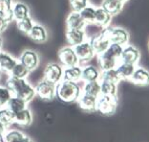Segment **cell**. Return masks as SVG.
<instances>
[{
    "instance_id": "6da1fadb",
    "label": "cell",
    "mask_w": 149,
    "mask_h": 142,
    "mask_svg": "<svg viewBox=\"0 0 149 142\" xmlns=\"http://www.w3.org/2000/svg\"><path fill=\"white\" fill-rule=\"evenodd\" d=\"M5 86L11 91L12 96L22 99L26 103H29L36 96L35 89L25 79L11 76L7 80Z\"/></svg>"
},
{
    "instance_id": "7a4b0ae2",
    "label": "cell",
    "mask_w": 149,
    "mask_h": 142,
    "mask_svg": "<svg viewBox=\"0 0 149 142\" xmlns=\"http://www.w3.org/2000/svg\"><path fill=\"white\" fill-rule=\"evenodd\" d=\"M81 93L82 91L77 83L62 79L58 84H56V96L64 103L76 102Z\"/></svg>"
},
{
    "instance_id": "3957f363",
    "label": "cell",
    "mask_w": 149,
    "mask_h": 142,
    "mask_svg": "<svg viewBox=\"0 0 149 142\" xmlns=\"http://www.w3.org/2000/svg\"><path fill=\"white\" fill-rule=\"evenodd\" d=\"M110 30H111V27L109 26L104 27L103 30L99 35L88 40L97 56L100 55V54H102L103 52H105L108 47H109V45L111 44L110 38H109Z\"/></svg>"
},
{
    "instance_id": "277c9868",
    "label": "cell",
    "mask_w": 149,
    "mask_h": 142,
    "mask_svg": "<svg viewBox=\"0 0 149 142\" xmlns=\"http://www.w3.org/2000/svg\"><path fill=\"white\" fill-rule=\"evenodd\" d=\"M118 97H111L106 95H100L97 98L96 111L102 115L111 116L117 111Z\"/></svg>"
},
{
    "instance_id": "5b68a950",
    "label": "cell",
    "mask_w": 149,
    "mask_h": 142,
    "mask_svg": "<svg viewBox=\"0 0 149 142\" xmlns=\"http://www.w3.org/2000/svg\"><path fill=\"white\" fill-rule=\"evenodd\" d=\"M43 80L54 84H57L63 79V68L57 63H48L44 68Z\"/></svg>"
},
{
    "instance_id": "8992f818",
    "label": "cell",
    "mask_w": 149,
    "mask_h": 142,
    "mask_svg": "<svg viewBox=\"0 0 149 142\" xmlns=\"http://www.w3.org/2000/svg\"><path fill=\"white\" fill-rule=\"evenodd\" d=\"M36 95L44 101H52L56 97V84L43 80L35 87Z\"/></svg>"
},
{
    "instance_id": "52a82bcc",
    "label": "cell",
    "mask_w": 149,
    "mask_h": 142,
    "mask_svg": "<svg viewBox=\"0 0 149 142\" xmlns=\"http://www.w3.org/2000/svg\"><path fill=\"white\" fill-rule=\"evenodd\" d=\"M57 58L65 67L77 65L79 63L72 46L62 47L61 49H59L58 53H57Z\"/></svg>"
},
{
    "instance_id": "ba28073f",
    "label": "cell",
    "mask_w": 149,
    "mask_h": 142,
    "mask_svg": "<svg viewBox=\"0 0 149 142\" xmlns=\"http://www.w3.org/2000/svg\"><path fill=\"white\" fill-rule=\"evenodd\" d=\"M74 51L76 53V55L79 59V63H86L89 62L90 60H92L94 58V56L96 55L94 52V50L91 46L90 42L88 41H83L82 43H80L79 45H76L73 47Z\"/></svg>"
},
{
    "instance_id": "9c48e42d",
    "label": "cell",
    "mask_w": 149,
    "mask_h": 142,
    "mask_svg": "<svg viewBox=\"0 0 149 142\" xmlns=\"http://www.w3.org/2000/svg\"><path fill=\"white\" fill-rule=\"evenodd\" d=\"M140 59H141V53L140 50L137 47L128 44L123 46V52H121L120 58V63H127L137 65Z\"/></svg>"
},
{
    "instance_id": "30bf717a",
    "label": "cell",
    "mask_w": 149,
    "mask_h": 142,
    "mask_svg": "<svg viewBox=\"0 0 149 142\" xmlns=\"http://www.w3.org/2000/svg\"><path fill=\"white\" fill-rule=\"evenodd\" d=\"M110 41L111 43H116L121 46H125L129 41V33L120 27H115L110 30Z\"/></svg>"
},
{
    "instance_id": "8fae6325",
    "label": "cell",
    "mask_w": 149,
    "mask_h": 142,
    "mask_svg": "<svg viewBox=\"0 0 149 142\" xmlns=\"http://www.w3.org/2000/svg\"><path fill=\"white\" fill-rule=\"evenodd\" d=\"M129 81L139 86H149V71L143 67L137 66Z\"/></svg>"
},
{
    "instance_id": "7c38bea8",
    "label": "cell",
    "mask_w": 149,
    "mask_h": 142,
    "mask_svg": "<svg viewBox=\"0 0 149 142\" xmlns=\"http://www.w3.org/2000/svg\"><path fill=\"white\" fill-rule=\"evenodd\" d=\"M38 60H39L37 54L33 51H31V50H26L19 57V63L25 65L30 71L36 68L38 65Z\"/></svg>"
},
{
    "instance_id": "4fadbf2b",
    "label": "cell",
    "mask_w": 149,
    "mask_h": 142,
    "mask_svg": "<svg viewBox=\"0 0 149 142\" xmlns=\"http://www.w3.org/2000/svg\"><path fill=\"white\" fill-rule=\"evenodd\" d=\"M66 39L70 46H76L86 40V36L83 30L79 29H67Z\"/></svg>"
},
{
    "instance_id": "5bb4252c",
    "label": "cell",
    "mask_w": 149,
    "mask_h": 142,
    "mask_svg": "<svg viewBox=\"0 0 149 142\" xmlns=\"http://www.w3.org/2000/svg\"><path fill=\"white\" fill-rule=\"evenodd\" d=\"M79 108L84 111L87 112H93L96 111V106H97V98L87 95V94L81 93L79 98L77 99Z\"/></svg>"
},
{
    "instance_id": "9a60e30c",
    "label": "cell",
    "mask_w": 149,
    "mask_h": 142,
    "mask_svg": "<svg viewBox=\"0 0 149 142\" xmlns=\"http://www.w3.org/2000/svg\"><path fill=\"white\" fill-rule=\"evenodd\" d=\"M97 63H99V66L101 71L103 70H109L116 68L118 65L120 60L111 57L105 52H103L100 55H97Z\"/></svg>"
},
{
    "instance_id": "2e32d148",
    "label": "cell",
    "mask_w": 149,
    "mask_h": 142,
    "mask_svg": "<svg viewBox=\"0 0 149 142\" xmlns=\"http://www.w3.org/2000/svg\"><path fill=\"white\" fill-rule=\"evenodd\" d=\"M66 24H67V29L83 30L84 27L86 25V23L82 19V18H81L79 12L73 11L68 16H67Z\"/></svg>"
},
{
    "instance_id": "e0dca14e",
    "label": "cell",
    "mask_w": 149,
    "mask_h": 142,
    "mask_svg": "<svg viewBox=\"0 0 149 142\" xmlns=\"http://www.w3.org/2000/svg\"><path fill=\"white\" fill-rule=\"evenodd\" d=\"M4 142H33L28 136L16 130L6 131L3 134Z\"/></svg>"
},
{
    "instance_id": "ac0fdd59",
    "label": "cell",
    "mask_w": 149,
    "mask_h": 142,
    "mask_svg": "<svg viewBox=\"0 0 149 142\" xmlns=\"http://www.w3.org/2000/svg\"><path fill=\"white\" fill-rule=\"evenodd\" d=\"M81 71L82 68L79 66V65L65 67V69H63V80L77 83L81 80Z\"/></svg>"
},
{
    "instance_id": "d6986e66",
    "label": "cell",
    "mask_w": 149,
    "mask_h": 142,
    "mask_svg": "<svg viewBox=\"0 0 149 142\" xmlns=\"http://www.w3.org/2000/svg\"><path fill=\"white\" fill-rule=\"evenodd\" d=\"M28 36L33 41L37 43L44 42L47 39V32L45 28L38 24H35L33 26L31 31L28 33Z\"/></svg>"
},
{
    "instance_id": "ffe728a7",
    "label": "cell",
    "mask_w": 149,
    "mask_h": 142,
    "mask_svg": "<svg viewBox=\"0 0 149 142\" xmlns=\"http://www.w3.org/2000/svg\"><path fill=\"white\" fill-rule=\"evenodd\" d=\"M100 71L93 65L84 66L81 71V80L84 82H94V81H100Z\"/></svg>"
},
{
    "instance_id": "44dd1931",
    "label": "cell",
    "mask_w": 149,
    "mask_h": 142,
    "mask_svg": "<svg viewBox=\"0 0 149 142\" xmlns=\"http://www.w3.org/2000/svg\"><path fill=\"white\" fill-rule=\"evenodd\" d=\"M136 67V65H132V63H118V65L116 67V70L121 80H129L131 76L133 75Z\"/></svg>"
},
{
    "instance_id": "7402d4cb",
    "label": "cell",
    "mask_w": 149,
    "mask_h": 142,
    "mask_svg": "<svg viewBox=\"0 0 149 142\" xmlns=\"http://www.w3.org/2000/svg\"><path fill=\"white\" fill-rule=\"evenodd\" d=\"M33 122V115L29 109H24L15 114V123L21 127H28Z\"/></svg>"
},
{
    "instance_id": "603a6c76",
    "label": "cell",
    "mask_w": 149,
    "mask_h": 142,
    "mask_svg": "<svg viewBox=\"0 0 149 142\" xmlns=\"http://www.w3.org/2000/svg\"><path fill=\"white\" fill-rule=\"evenodd\" d=\"M17 60H15L11 55L5 52H0V71L10 73Z\"/></svg>"
},
{
    "instance_id": "cb8c5ba5",
    "label": "cell",
    "mask_w": 149,
    "mask_h": 142,
    "mask_svg": "<svg viewBox=\"0 0 149 142\" xmlns=\"http://www.w3.org/2000/svg\"><path fill=\"white\" fill-rule=\"evenodd\" d=\"M123 3H121L118 0H103L101 3V8H103L110 15H116L120 13L123 8Z\"/></svg>"
},
{
    "instance_id": "d4e9b609",
    "label": "cell",
    "mask_w": 149,
    "mask_h": 142,
    "mask_svg": "<svg viewBox=\"0 0 149 142\" xmlns=\"http://www.w3.org/2000/svg\"><path fill=\"white\" fill-rule=\"evenodd\" d=\"M112 20V15L107 13L103 8H96V15H95V23L101 27L109 26Z\"/></svg>"
},
{
    "instance_id": "484cf974",
    "label": "cell",
    "mask_w": 149,
    "mask_h": 142,
    "mask_svg": "<svg viewBox=\"0 0 149 142\" xmlns=\"http://www.w3.org/2000/svg\"><path fill=\"white\" fill-rule=\"evenodd\" d=\"M0 15L9 23L13 19V0H0Z\"/></svg>"
},
{
    "instance_id": "4316f807",
    "label": "cell",
    "mask_w": 149,
    "mask_h": 142,
    "mask_svg": "<svg viewBox=\"0 0 149 142\" xmlns=\"http://www.w3.org/2000/svg\"><path fill=\"white\" fill-rule=\"evenodd\" d=\"M13 124H15V113L7 108H0V125L7 130Z\"/></svg>"
},
{
    "instance_id": "83f0119b",
    "label": "cell",
    "mask_w": 149,
    "mask_h": 142,
    "mask_svg": "<svg viewBox=\"0 0 149 142\" xmlns=\"http://www.w3.org/2000/svg\"><path fill=\"white\" fill-rule=\"evenodd\" d=\"M29 13H30V10L28 8V6L25 5L24 3L17 2L13 6V18L16 21L28 18Z\"/></svg>"
},
{
    "instance_id": "f1b7e54d",
    "label": "cell",
    "mask_w": 149,
    "mask_h": 142,
    "mask_svg": "<svg viewBox=\"0 0 149 142\" xmlns=\"http://www.w3.org/2000/svg\"><path fill=\"white\" fill-rule=\"evenodd\" d=\"M6 108L9 109L13 113H17L22 110H24L27 108V103L22 99H19L17 97L12 96L9 99V101L6 104Z\"/></svg>"
},
{
    "instance_id": "f546056e",
    "label": "cell",
    "mask_w": 149,
    "mask_h": 142,
    "mask_svg": "<svg viewBox=\"0 0 149 142\" xmlns=\"http://www.w3.org/2000/svg\"><path fill=\"white\" fill-rule=\"evenodd\" d=\"M82 93L87 95L97 98L100 95V81H94V82H86L82 87Z\"/></svg>"
},
{
    "instance_id": "4dcf8cb0",
    "label": "cell",
    "mask_w": 149,
    "mask_h": 142,
    "mask_svg": "<svg viewBox=\"0 0 149 142\" xmlns=\"http://www.w3.org/2000/svg\"><path fill=\"white\" fill-rule=\"evenodd\" d=\"M100 94L111 97H118V84L106 81H100Z\"/></svg>"
},
{
    "instance_id": "1f68e13d",
    "label": "cell",
    "mask_w": 149,
    "mask_h": 142,
    "mask_svg": "<svg viewBox=\"0 0 149 142\" xmlns=\"http://www.w3.org/2000/svg\"><path fill=\"white\" fill-rule=\"evenodd\" d=\"M100 81H106V82H110V83H114L118 84L121 81V79L120 78V76H118L116 68H114V69L101 71L100 76Z\"/></svg>"
},
{
    "instance_id": "d6a6232c",
    "label": "cell",
    "mask_w": 149,
    "mask_h": 142,
    "mask_svg": "<svg viewBox=\"0 0 149 142\" xmlns=\"http://www.w3.org/2000/svg\"><path fill=\"white\" fill-rule=\"evenodd\" d=\"M81 18L85 21L86 24L89 23H95V15H96V8L93 6H86L79 12Z\"/></svg>"
},
{
    "instance_id": "836d02e7",
    "label": "cell",
    "mask_w": 149,
    "mask_h": 142,
    "mask_svg": "<svg viewBox=\"0 0 149 142\" xmlns=\"http://www.w3.org/2000/svg\"><path fill=\"white\" fill-rule=\"evenodd\" d=\"M30 70L27 68L25 65H23L21 63H16V65L13 66V68L10 72V75L12 77L15 78H21V79H25V78L29 75Z\"/></svg>"
},
{
    "instance_id": "e575fe53",
    "label": "cell",
    "mask_w": 149,
    "mask_h": 142,
    "mask_svg": "<svg viewBox=\"0 0 149 142\" xmlns=\"http://www.w3.org/2000/svg\"><path fill=\"white\" fill-rule=\"evenodd\" d=\"M103 28L104 27L97 25V23H89V24L85 25L83 31L85 33L86 39H88V40H89L90 39H92L94 37L99 35V34L103 30Z\"/></svg>"
},
{
    "instance_id": "d590c367",
    "label": "cell",
    "mask_w": 149,
    "mask_h": 142,
    "mask_svg": "<svg viewBox=\"0 0 149 142\" xmlns=\"http://www.w3.org/2000/svg\"><path fill=\"white\" fill-rule=\"evenodd\" d=\"M33 25L35 24H33V22L32 21V19L30 16L17 21V28L19 29V31H21L22 33H25L27 35H28V33L31 31V29L33 28Z\"/></svg>"
},
{
    "instance_id": "8d00e7d4",
    "label": "cell",
    "mask_w": 149,
    "mask_h": 142,
    "mask_svg": "<svg viewBox=\"0 0 149 142\" xmlns=\"http://www.w3.org/2000/svg\"><path fill=\"white\" fill-rule=\"evenodd\" d=\"M12 97V93L6 86H0V108L6 106L7 102Z\"/></svg>"
},
{
    "instance_id": "74e56055",
    "label": "cell",
    "mask_w": 149,
    "mask_h": 142,
    "mask_svg": "<svg viewBox=\"0 0 149 142\" xmlns=\"http://www.w3.org/2000/svg\"><path fill=\"white\" fill-rule=\"evenodd\" d=\"M70 5L73 11L80 12L81 10L89 5V0H70Z\"/></svg>"
},
{
    "instance_id": "f35d334b",
    "label": "cell",
    "mask_w": 149,
    "mask_h": 142,
    "mask_svg": "<svg viewBox=\"0 0 149 142\" xmlns=\"http://www.w3.org/2000/svg\"><path fill=\"white\" fill-rule=\"evenodd\" d=\"M9 22L6 21V20L0 15V33L4 32V30H6V28L8 27Z\"/></svg>"
},
{
    "instance_id": "ab89813d",
    "label": "cell",
    "mask_w": 149,
    "mask_h": 142,
    "mask_svg": "<svg viewBox=\"0 0 149 142\" xmlns=\"http://www.w3.org/2000/svg\"><path fill=\"white\" fill-rule=\"evenodd\" d=\"M118 1H120L121 3H123V4H124V3H126L128 0H118Z\"/></svg>"
},
{
    "instance_id": "60d3db41",
    "label": "cell",
    "mask_w": 149,
    "mask_h": 142,
    "mask_svg": "<svg viewBox=\"0 0 149 142\" xmlns=\"http://www.w3.org/2000/svg\"><path fill=\"white\" fill-rule=\"evenodd\" d=\"M1 46H2V39L0 38V48H1Z\"/></svg>"
},
{
    "instance_id": "b9f144b4",
    "label": "cell",
    "mask_w": 149,
    "mask_h": 142,
    "mask_svg": "<svg viewBox=\"0 0 149 142\" xmlns=\"http://www.w3.org/2000/svg\"><path fill=\"white\" fill-rule=\"evenodd\" d=\"M148 50H149V41H148Z\"/></svg>"
},
{
    "instance_id": "7bdbcfd3",
    "label": "cell",
    "mask_w": 149,
    "mask_h": 142,
    "mask_svg": "<svg viewBox=\"0 0 149 142\" xmlns=\"http://www.w3.org/2000/svg\"><path fill=\"white\" fill-rule=\"evenodd\" d=\"M0 75H1V71H0Z\"/></svg>"
}]
</instances>
